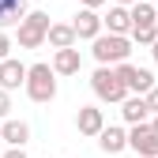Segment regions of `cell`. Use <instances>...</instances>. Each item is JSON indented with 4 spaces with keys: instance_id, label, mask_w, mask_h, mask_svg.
Masks as SVG:
<instances>
[{
    "instance_id": "19",
    "label": "cell",
    "mask_w": 158,
    "mask_h": 158,
    "mask_svg": "<svg viewBox=\"0 0 158 158\" xmlns=\"http://www.w3.org/2000/svg\"><path fill=\"white\" fill-rule=\"evenodd\" d=\"M8 113H11V90H4V87H0V121H4Z\"/></svg>"
},
{
    "instance_id": "18",
    "label": "cell",
    "mask_w": 158,
    "mask_h": 158,
    "mask_svg": "<svg viewBox=\"0 0 158 158\" xmlns=\"http://www.w3.org/2000/svg\"><path fill=\"white\" fill-rule=\"evenodd\" d=\"M132 42L135 45H154L158 42V23L154 27H132Z\"/></svg>"
},
{
    "instance_id": "23",
    "label": "cell",
    "mask_w": 158,
    "mask_h": 158,
    "mask_svg": "<svg viewBox=\"0 0 158 158\" xmlns=\"http://www.w3.org/2000/svg\"><path fill=\"white\" fill-rule=\"evenodd\" d=\"M106 0H83V8H102Z\"/></svg>"
},
{
    "instance_id": "6",
    "label": "cell",
    "mask_w": 158,
    "mask_h": 158,
    "mask_svg": "<svg viewBox=\"0 0 158 158\" xmlns=\"http://www.w3.org/2000/svg\"><path fill=\"white\" fill-rule=\"evenodd\" d=\"M117 75L124 79L128 94H147L151 87H158V83H154V72H151V68H135V64H128V60H121V64H117Z\"/></svg>"
},
{
    "instance_id": "22",
    "label": "cell",
    "mask_w": 158,
    "mask_h": 158,
    "mask_svg": "<svg viewBox=\"0 0 158 158\" xmlns=\"http://www.w3.org/2000/svg\"><path fill=\"white\" fill-rule=\"evenodd\" d=\"M4 158H27V151H23V147H8V154H4Z\"/></svg>"
},
{
    "instance_id": "8",
    "label": "cell",
    "mask_w": 158,
    "mask_h": 158,
    "mask_svg": "<svg viewBox=\"0 0 158 158\" xmlns=\"http://www.w3.org/2000/svg\"><path fill=\"white\" fill-rule=\"evenodd\" d=\"M27 75H30V68L23 60H15V56H4V60H0V87H4V90L27 87Z\"/></svg>"
},
{
    "instance_id": "11",
    "label": "cell",
    "mask_w": 158,
    "mask_h": 158,
    "mask_svg": "<svg viewBox=\"0 0 158 158\" xmlns=\"http://www.w3.org/2000/svg\"><path fill=\"white\" fill-rule=\"evenodd\" d=\"M98 147H102L106 154H121V151H128V132L121 124H106L102 135H98Z\"/></svg>"
},
{
    "instance_id": "15",
    "label": "cell",
    "mask_w": 158,
    "mask_h": 158,
    "mask_svg": "<svg viewBox=\"0 0 158 158\" xmlns=\"http://www.w3.org/2000/svg\"><path fill=\"white\" fill-rule=\"evenodd\" d=\"M23 19H27V0H0V30L19 27Z\"/></svg>"
},
{
    "instance_id": "24",
    "label": "cell",
    "mask_w": 158,
    "mask_h": 158,
    "mask_svg": "<svg viewBox=\"0 0 158 158\" xmlns=\"http://www.w3.org/2000/svg\"><path fill=\"white\" fill-rule=\"evenodd\" d=\"M151 56H154V60H158V42H154V45H151Z\"/></svg>"
},
{
    "instance_id": "9",
    "label": "cell",
    "mask_w": 158,
    "mask_h": 158,
    "mask_svg": "<svg viewBox=\"0 0 158 158\" xmlns=\"http://www.w3.org/2000/svg\"><path fill=\"white\" fill-rule=\"evenodd\" d=\"M75 128H79V135H102V128H106V113L98 109V106H79V113H75Z\"/></svg>"
},
{
    "instance_id": "25",
    "label": "cell",
    "mask_w": 158,
    "mask_h": 158,
    "mask_svg": "<svg viewBox=\"0 0 158 158\" xmlns=\"http://www.w3.org/2000/svg\"><path fill=\"white\" fill-rule=\"evenodd\" d=\"M113 4H128V8H132V4H135V0H113Z\"/></svg>"
},
{
    "instance_id": "12",
    "label": "cell",
    "mask_w": 158,
    "mask_h": 158,
    "mask_svg": "<svg viewBox=\"0 0 158 158\" xmlns=\"http://www.w3.org/2000/svg\"><path fill=\"white\" fill-rule=\"evenodd\" d=\"M0 132H4L8 147H27V139H30V124L15 121V117H4V121H0Z\"/></svg>"
},
{
    "instance_id": "10",
    "label": "cell",
    "mask_w": 158,
    "mask_h": 158,
    "mask_svg": "<svg viewBox=\"0 0 158 158\" xmlns=\"http://www.w3.org/2000/svg\"><path fill=\"white\" fill-rule=\"evenodd\" d=\"M121 117H124V124H143L147 117H151L147 94H128L124 102H121Z\"/></svg>"
},
{
    "instance_id": "3",
    "label": "cell",
    "mask_w": 158,
    "mask_h": 158,
    "mask_svg": "<svg viewBox=\"0 0 158 158\" xmlns=\"http://www.w3.org/2000/svg\"><path fill=\"white\" fill-rule=\"evenodd\" d=\"M90 90L102 98V102H124L128 98V87H124V79L117 75V64H98V72L90 75Z\"/></svg>"
},
{
    "instance_id": "7",
    "label": "cell",
    "mask_w": 158,
    "mask_h": 158,
    "mask_svg": "<svg viewBox=\"0 0 158 158\" xmlns=\"http://www.w3.org/2000/svg\"><path fill=\"white\" fill-rule=\"evenodd\" d=\"M72 27H75V34H79V42H94V38L106 30V19L98 15V8H79Z\"/></svg>"
},
{
    "instance_id": "17",
    "label": "cell",
    "mask_w": 158,
    "mask_h": 158,
    "mask_svg": "<svg viewBox=\"0 0 158 158\" xmlns=\"http://www.w3.org/2000/svg\"><path fill=\"white\" fill-rule=\"evenodd\" d=\"M158 23V8L147 0H135L132 4V27H154Z\"/></svg>"
},
{
    "instance_id": "5",
    "label": "cell",
    "mask_w": 158,
    "mask_h": 158,
    "mask_svg": "<svg viewBox=\"0 0 158 158\" xmlns=\"http://www.w3.org/2000/svg\"><path fill=\"white\" fill-rule=\"evenodd\" d=\"M128 147L139 154V158H158V132L154 124H128Z\"/></svg>"
},
{
    "instance_id": "1",
    "label": "cell",
    "mask_w": 158,
    "mask_h": 158,
    "mask_svg": "<svg viewBox=\"0 0 158 158\" xmlns=\"http://www.w3.org/2000/svg\"><path fill=\"white\" fill-rule=\"evenodd\" d=\"M132 34H109V30H102L90 42V53H94V60L98 64H121V60H128V53H132Z\"/></svg>"
},
{
    "instance_id": "20",
    "label": "cell",
    "mask_w": 158,
    "mask_h": 158,
    "mask_svg": "<svg viewBox=\"0 0 158 158\" xmlns=\"http://www.w3.org/2000/svg\"><path fill=\"white\" fill-rule=\"evenodd\" d=\"M4 56H11V38L0 30V60H4Z\"/></svg>"
},
{
    "instance_id": "21",
    "label": "cell",
    "mask_w": 158,
    "mask_h": 158,
    "mask_svg": "<svg viewBox=\"0 0 158 158\" xmlns=\"http://www.w3.org/2000/svg\"><path fill=\"white\" fill-rule=\"evenodd\" d=\"M147 102H151V117H154V113H158V87L147 90Z\"/></svg>"
},
{
    "instance_id": "16",
    "label": "cell",
    "mask_w": 158,
    "mask_h": 158,
    "mask_svg": "<svg viewBox=\"0 0 158 158\" xmlns=\"http://www.w3.org/2000/svg\"><path fill=\"white\" fill-rule=\"evenodd\" d=\"M75 42H79V34H75L72 23H53V27H49V45H53V49H68V45H75Z\"/></svg>"
},
{
    "instance_id": "2",
    "label": "cell",
    "mask_w": 158,
    "mask_h": 158,
    "mask_svg": "<svg viewBox=\"0 0 158 158\" xmlns=\"http://www.w3.org/2000/svg\"><path fill=\"white\" fill-rule=\"evenodd\" d=\"M27 98L38 106H45L56 98V68L53 64H30V75H27Z\"/></svg>"
},
{
    "instance_id": "26",
    "label": "cell",
    "mask_w": 158,
    "mask_h": 158,
    "mask_svg": "<svg viewBox=\"0 0 158 158\" xmlns=\"http://www.w3.org/2000/svg\"><path fill=\"white\" fill-rule=\"evenodd\" d=\"M151 124H154V132H158V113H154V121H151Z\"/></svg>"
},
{
    "instance_id": "27",
    "label": "cell",
    "mask_w": 158,
    "mask_h": 158,
    "mask_svg": "<svg viewBox=\"0 0 158 158\" xmlns=\"http://www.w3.org/2000/svg\"><path fill=\"white\" fill-rule=\"evenodd\" d=\"M0 143H4V132H0Z\"/></svg>"
},
{
    "instance_id": "14",
    "label": "cell",
    "mask_w": 158,
    "mask_h": 158,
    "mask_svg": "<svg viewBox=\"0 0 158 158\" xmlns=\"http://www.w3.org/2000/svg\"><path fill=\"white\" fill-rule=\"evenodd\" d=\"M106 30L109 34H132V8L128 4H113L106 15Z\"/></svg>"
},
{
    "instance_id": "4",
    "label": "cell",
    "mask_w": 158,
    "mask_h": 158,
    "mask_svg": "<svg viewBox=\"0 0 158 158\" xmlns=\"http://www.w3.org/2000/svg\"><path fill=\"white\" fill-rule=\"evenodd\" d=\"M49 15L45 11H27V19L19 23V49H42L49 42Z\"/></svg>"
},
{
    "instance_id": "13",
    "label": "cell",
    "mask_w": 158,
    "mask_h": 158,
    "mask_svg": "<svg viewBox=\"0 0 158 158\" xmlns=\"http://www.w3.org/2000/svg\"><path fill=\"white\" fill-rule=\"evenodd\" d=\"M53 68H56V75H79V68H83V56H79L75 45L56 49V53H53Z\"/></svg>"
}]
</instances>
